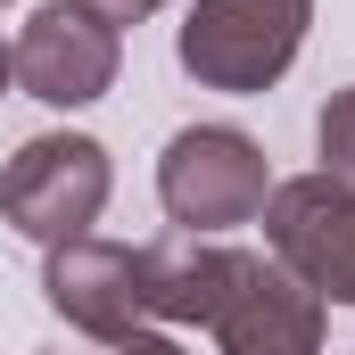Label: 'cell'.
I'll use <instances>...</instances> for the list:
<instances>
[{
    "instance_id": "6da1fadb",
    "label": "cell",
    "mask_w": 355,
    "mask_h": 355,
    "mask_svg": "<svg viewBox=\"0 0 355 355\" xmlns=\"http://www.w3.org/2000/svg\"><path fill=\"white\" fill-rule=\"evenodd\" d=\"M306 25H314V0H190V17L174 33V58L198 91L257 99L297 67Z\"/></svg>"
},
{
    "instance_id": "7a4b0ae2",
    "label": "cell",
    "mask_w": 355,
    "mask_h": 355,
    "mask_svg": "<svg viewBox=\"0 0 355 355\" xmlns=\"http://www.w3.org/2000/svg\"><path fill=\"white\" fill-rule=\"evenodd\" d=\"M157 198L190 240H223V232L265 215L272 166L240 124H182L157 157Z\"/></svg>"
},
{
    "instance_id": "3957f363",
    "label": "cell",
    "mask_w": 355,
    "mask_h": 355,
    "mask_svg": "<svg viewBox=\"0 0 355 355\" xmlns=\"http://www.w3.org/2000/svg\"><path fill=\"white\" fill-rule=\"evenodd\" d=\"M107 190H116V166L91 132H33L0 166V215L25 240L67 248V240H91V223L107 215Z\"/></svg>"
},
{
    "instance_id": "277c9868",
    "label": "cell",
    "mask_w": 355,
    "mask_h": 355,
    "mask_svg": "<svg viewBox=\"0 0 355 355\" xmlns=\"http://www.w3.org/2000/svg\"><path fill=\"white\" fill-rule=\"evenodd\" d=\"M265 257L289 265L322 306H355V190L331 174H289L265 198Z\"/></svg>"
},
{
    "instance_id": "5b68a950",
    "label": "cell",
    "mask_w": 355,
    "mask_h": 355,
    "mask_svg": "<svg viewBox=\"0 0 355 355\" xmlns=\"http://www.w3.org/2000/svg\"><path fill=\"white\" fill-rule=\"evenodd\" d=\"M8 67H17V91L42 99V107H91L116 91V67H124V33L99 25L75 0H42L25 17V33L8 42Z\"/></svg>"
},
{
    "instance_id": "8992f818",
    "label": "cell",
    "mask_w": 355,
    "mask_h": 355,
    "mask_svg": "<svg viewBox=\"0 0 355 355\" xmlns=\"http://www.w3.org/2000/svg\"><path fill=\"white\" fill-rule=\"evenodd\" d=\"M42 297L67 331H83L99 347H124L149 331V289H141V248L124 240H67L42 265Z\"/></svg>"
},
{
    "instance_id": "52a82bcc",
    "label": "cell",
    "mask_w": 355,
    "mask_h": 355,
    "mask_svg": "<svg viewBox=\"0 0 355 355\" xmlns=\"http://www.w3.org/2000/svg\"><path fill=\"white\" fill-rule=\"evenodd\" d=\"M223 355H322V297L272 257H240V281L223 297V314L207 322Z\"/></svg>"
},
{
    "instance_id": "ba28073f",
    "label": "cell",
    "mask_w": 355,
    "mask_h": 355,
    "mask_svg": "<svg viewBox=\"0 0 355 355\" xmlns=\"http://www.w3.org/2000/svg\"><path fill=\"white\" fill-rule=\"evenodd\" d=\"M240 257L248 248H223V240H157V248H141V289H149V322H215L223 314V297H232V281H240Z\"/></svg>"
},
{
    "instance_id": "9c48e42d",
    "label": "cell",
    "mask_w": 355,
    "mask_h": 355,
    "mask_svg": "<svg viewBox=\"0 0 355 355\" xmlns=\"http://www.w3.org/2000/svg\"><path fill=\"white\" fill-rule=\"evenodd\" d=\"M314 141H322V166H314V174H331V182H347V190H355V83L322 99Z\"/></svg>"
},
{
    "instance_id": "30bf717a",
    "label": "cell",
    "mask_w": 355,
    "mask_h": 355,
    "mask_svg": "<svg viewBox=\"0 0 355 355\" xmlns=\"http://www.w3.org/2000/svg\"><path fill=\"white\" fill-rule=\"evenodd\" d=\"M75 8H91L99 25H116V33H124V25H141V17H157L166 0H75Z\"/></svg>"
},
{
    "instance_id": "8fae6325",
    "label": "cell",
    "mask_w": 355,
    "mask_h": 355,
    "mask_svg": "<svg viewBox=\"0 0 355 355\" xmlns=\"http://www.w3.org/2000/svg\"><path fill=\"white\" fill-rule=\"evenodd\" d=\"M116 355H182V339H166V331H141V339H124Z\"/></svg>"
},
{
    "instance_id": "7c38bea8",
    "label": "cell",
    "mask_w": 355,
    "mask_h": 355,
    "mask_svg": "<svg viewBox=\"0 0 355 355\" xmlns=\"http://www.w3.org/2000/svg\"><path fill=\"white\" fill-rule=\"evenodd\" d=\"M8 83H17V67H8V42H0V99H8Z\"/></svg>"
},
{
    "instance_id": "4fadbf2b",
    "label": "cell",
    "mask_w": 355,
    "mask_h": 355,
    "mask_svg": "<svg viewBox=\"0 0 355 355\" xmlns=\"http://www.w3.org/2000/svg\"><path fill=\"white\" fill-rule=\"evenodd\" d=\"M0 8H8V0H0Z\"/></svg>"
}]
</instances>
